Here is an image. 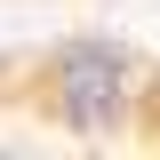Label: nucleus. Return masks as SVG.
Segmentation results:
<instances>
[{
  "label": "nucleus",
  "instance_id": "obj_1",
  "mask_svg": "<svg viewBox=\"0 0 160 160\" xmlns=\"http://www.w3.org/2000/svg\"><path fill=\"white\" fill-rule=\"evenodd\" d=\"M136 104H144V56L128 40H112V32L64 40L32 72V112L48 120L56 136H80V144L128 136V128H136Z\"/></svg>",
  "mask_w": 160,
  "mask_h": 160
}]
</instances>
